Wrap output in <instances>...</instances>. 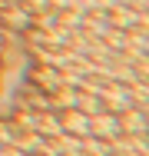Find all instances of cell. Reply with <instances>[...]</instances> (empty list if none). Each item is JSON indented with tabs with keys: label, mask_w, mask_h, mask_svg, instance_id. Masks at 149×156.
I'll return each mask as SVG.
<instances>
[{
	"label": "cell",
	"mask_w": 149,
	"mask_h": 156,
	"mask_svg": "<svg viewBox=\"0 0 149 156\" xmlns=\"http://www.w3.org/2000/svg\"><path fill=\"white\" fill-rule=\"evenodd\" d=\"M103 106L109 110V113H123L126 106H133V96H129V87L126 83H116V80H109L106 87H103Z\"/></svg>",
	"instance_id": "cell-1"
},
{
	"label": "cell",
	"mask_w": 149,
	"mask_h": 156,
	"mask_svg": "<svg viewBox=\"0 0 149 156\" xmlns=\"http://www.w3.org/2000/svg\"><path fill=\"white\" fill-rule=\"evenodd\" d=\"M119 133V120L116 113H109V110H99V113H93L89 116V136H103V140H116Z\"/></svg>",
	"instance_id": "cell-2"
},
{
	"label": "cell",
	"mask_w": 149,
	"mask_h": 156,
	"mask_svg": "<svg viewBox=\"0 0 149 156\" xmlns=\"http://www.w3.org/2000/svg\"><path fill=\"white\" fill-rule=\"evenodd\" d=\"M60 126L63 133H73V136H89V116L83 110L70 106V110H60Z\"/></svg>",
	"instance_id": "cell-3"
},
{
	"label": "cell",
	"mask_w": 149,
	"mask_h": 156,
	"mask_svg": "<svg viewBox=\"0 0 149 156\" xmlns=\"http://www.w3.org/2000/svg\"><path fill=\"white\" fill-rule=\"evenodd\" d=\"M116 120L123 133H146V110L139 106H126L123 113H116Z\"/></svg>",
	"instance_id": "cell-4"
},
{
	"label": "cell",
	"mask_w": 149,
	"mask_h": 156,
	"mask_svg": "<svg viewBox=\"0 0 149 156\" xmlns=\"http://www.w3.org/2000/svg\"><path fill=\"white\" fill-rule=\"evenodd\" d=\"M113 143L103 136H83V156H109Z\"/></svg>",
	"instance_id": "cell-5"
},
{
	"label": "cell",
	"mask_w": 149,
	"mask_h": 156,
	"mask_svg": "<svg viewBox=\"0 0 149 156\" xmlns=\"http://www.w3.org/2000/svg\"><path fill=\"white\" fill-rule=\"evenodd\" d=\"M76 110H83L86 116H93V113H99V110H106V106H103V96H99V93L80 90V96H76Z\"/></svg>",
	"instance_id": "cell-6"
},
{
	"label": "cell",
	"mask_w": 149,
	"mask_h": 156,
	"mask_svg": "<svg viewBox=\"0 0 149 156\" xmlns=\"http://www.w3.org/2000/svg\"><path fill=\"white\" fill-rule=\"evenodd\" d=\"M76 96H80L76 87H57V96L50 103H53V110H70V106H76Z\"/></svg>",
	"instance_id": "cell-7"
},
{
	"label": "cell",
	"mask_w": 149,
	"mask_h": 156,
	"mask_svg": "<svg viewBox=\"0 0 149 156\" xmlns=\"http://www.w3.org/2000/svg\"><path fill=\"white\" fill-rule=\"evenodd\" d=\"M3 20H7L10 27H27V23H30V17L23 13V10H17L13 3H10V10H3Z\"/></svg>",
	"instance_id": "cell-8"
},
{
	"label": "cell",
	"mask_w": 149,
	"mask_h": 156,
	"mask_svg": "<svg viewBox=\"0 0 149 156\" xmlns=\"http://www.w3.org/2000/svg\"><path fill=\"white\" fill-rule=\"evenodd\" d=\"M17 123L23 126V129H36V116H33V113H20V116H17Z\"/></svg>",
	"instance_id": "cell-9"
},
{
	"label": "cell",
	"mask_w": 149,
	"mask_h": 156,
	"mask_svg": "<svg viewBox=\"0 0 149 156\" xmlns=\"http://www.w3.org/2000/svg\"><path fill=\"white\" fill-rule=\"evenodd\" d=\"M23 156H43V153H23Z\"/></svg>",
	"instance_id": "cell-10"
}]
</instances>
